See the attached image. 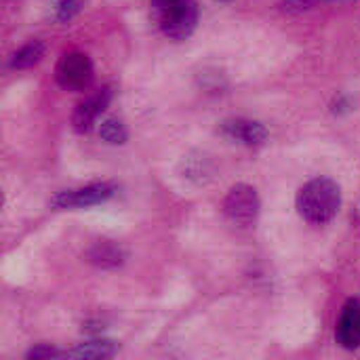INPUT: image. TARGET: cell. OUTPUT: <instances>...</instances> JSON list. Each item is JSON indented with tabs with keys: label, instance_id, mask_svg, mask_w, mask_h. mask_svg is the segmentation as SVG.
I'll use <instances>...</instances> for the list:
<instances>
[{
	"label": "cell",
	"instance_id": "cell-1",
	"mask_svg": "<svg viewBox=\"0 0 360 360\" xmlns=\"http://www.w3.org/2000/svg\"><path fill=\"white\" fill-rule=\"evenodd\" d=\"M297 213L314 226L329 224L342 207V190L329 177H316L304 184L295 196Z\"/></svg>",
	"mask_w": 360,
	"mask_h": 360
},
{
	"label": "cell",
	"instance_id": "cell-2",
	"mask_svg": "<svg viewBox=\"0 0 360 360\" xmlns=\"http://www.w3.org/2000/svg\"><path fill=\"white\" fill-rule=\"evenodd\" d=\"M162 34L175 42L190 38L198 25V4L196 0H173L160 15L154 17Z\"/></svg>",
	"mask_w": 360,
	"mask_h": 360
},
{
	"label": "cell",
	"instance_id": "cell-3",
	"mask_svg": "<svg viewBox=\"0 0 360 360\" xmlns=\"http://www.w3.org/2000/svg\"><path fill=\"white\" fill-rule=\"evenodd\" d=\"M262 200L253 186L234 184L224 198V215L236 226H253L259 217Z\"/></svg>",
	"mask_w": 360,
	"mask_h": 360
},
{
	"label": "cell",
	"instance_id": "cell-4",
	"mask_svg": "<svg viewBox=\"0 0 360 360\" xmlns=\"http://www.w3.org/2000/svg\"><path fill=\"white\" fill-rule=\"evenodd\" d=\"M118 194V186L112 181H95L78 190H63L51 198V207L57 211L65 209H89L108 202Z\"/></svg>",
	"mask_w": 360,
	"mask_h": 360
},
{
	"label": "cell",
	"instance_id": "cell-5",
	"mask_svg": "<svg viewBox=\"0 0 360 360\" xmlns=\"http://www.w3.org/2000/svg\"><path fill=\"white\" fill-rule=\"evenodd\" d=\"M93 63L89 55L84 53H65L57 68H55V80L63 91H84L93 82Z\"/></svg>",
	"mask_w": 360,
	"mask_h": 360
},
{
	"label": "cell",
	"instance_id": "cell-6",
	"mask_svg": "<svg viewBox=\"0 0 360 360\" xmlns=\"http://www.w3.org/2000/svg\"><path fill=\"white\" fill-rule=\"evenodd\" d=\"M219 133L249 148H262L270 135L259 120H251V118H226L219 124Z\"/></svg>",
	"mask_w": 360,
	"mask_h": 360
},
{
	"label": "cell",
	"instance_id": "cell-7",
	"mask_svg": "<svg viewBox=\"0 0 360 360\" xmlns=\"http://www.w3.org/2000/svg\"><path fill=\"white\" fill-rule=\"evenodd\" d=\"M112 97H114V89L108 84V86H101L95 95H91L86 101H82L76 110H74V114H72V127H74V131L76 133H89L93 127H95V122H97V118L105 112V108L110 105V101H112Z\"/></svg>",
	"mask_w": 360,
	"mask_h": 360
},
{
	"label": "cell",
	"instance_id": "cell-8",
	"mask_svg": "<svg viewBox=\"0 0 360 360\" xmlns=\"http://www.w3.org/2000/svg\"><path fill=\"white\" fill-rule=\"evenodd\" d=\"M335 340L346 350H356L360 346V302L350 300L340 316Z\"/></svg>",
	"mask_w": 360,
	"mask_h": 360
},
{
	"label": "cell",
	"instance_id": "cell-9",
	"mask_svg": "<svg viewBox=\"0 0 360 360\" xmlns=\"http://www.w3.org/2000/svg\"><path fill=\"white\" fill-rule=\"evenodd\" d=\"M86 259L101 270H116L127 262V253L120 245L112 240H99L86 251Z\"/></svg>",
	"mask_w": 360,
	"mask_h": 360
},
{
	"label": "cell",
	"instance_id": "cell-10",
	"mask_svg": "<svg viewBox=\"0 0 360 360\" xmlns=\"http://www.w3.org/2000/svg\"><path fill=\"white\" fill-rule=\"evenodd\" d=\"M118 352H120V346L112 340H91V342L78 344L72 350H65V359L105 360L114 359Z\"/></svg>",
	"mask_w": 360,
	"mask_h": 360
},
{
	"label": "cell",
	"instance_id": "cell-11",
	"mask_svg": "<svg viewBox=\"0 0 360 360\" xmlns=\"http://www.w3.org/2000/svg\"><path fill=\"white\" fill-rule=\"evenodd\" d=\"M46 53V44L42 40H32L27 44H23L19 51H15L8 59V68L15 70V72H21V70H30L34 65H38L42 61Z\"/></svg>",
	"mask_w": 360,
	"mask_h": 360
},
{
	"label": "cell",
	"instance_id": "cell-12",
	"mask_svg": "<svg viewBox=\"0 0 360 360\" xmlns=\"http://www.w3.org/2000/svg\"><path fill=\"white\" fill-rule=\"evenodd\" d=\"M181 171H184V177L190 179V181H194L196 186H205V184L211 181V177H213V165H211V160H209L207 156H202V154L184 158Z\"/></svg>",
	"mask_w": 360,
	"mask_h": 360
},
{
	"label": "cell",
	"instance_id": "cell-13",
	"mask_svg": "<svg viewBox=\"0 0 360 360\" xmlns=\"http://www.w3.org/2000/svg\"><path fill=\"white\" fill-rule=\"evenodd\" d=\"M99 137L105 141V143H110V146H122V143H127V139H129V131H127V127L122 124V120H118V118H105L101 124H99Z\"/></svg>",
	"mask_w": 360,
	"mask_h": 360
},
{
	"label": "cell",
	"instance_id": "cell-14",
	"mask_svg": "<svg viewBox=\"0 0 360 360\" xmlns=\"http://www.w3.org/2000/svg\"><path fill=\"white\" fill-rule=\"evenodd\" d=\"M82 4L84 0H55V21L59 23L72 21L80 13Z\"/></svg>",
	"mask_w": 360,
	"mask_h": 360
},
{
	"label": "cell",
	"instance_id": "cell-15",
	"mask_svg": "<svg viewBox=\"0 0 360 360\" xmlns=\"http://www.w3.org/2000/svg\"><path fill=\"white\" fill-rule=\"evenodd\" d=\"M25 359L27 360H49V359H65V352L57 350L55 346L51 344H38L34 346L32 350L25 352Z\"/></svg>",
	"mask_w": 360,
	"mask_h": 360
},
{
	"label": "cell",
	"instance_id": "cell-16",
	"mask_svg": "<svg viewBox=\"0 0 360 360\" xmlns=\"http://www.w3.org/2000/svg\"><path fill=\"white\" fill-rule=\"evenodd\" d=\"M319 2H323V0H283L278 6H281V11H283V13L297 15V13H304V11L314 8Z\"/></svg>",
	"mask_w": 360,
	"mask_h": 360
}]
</instances>
